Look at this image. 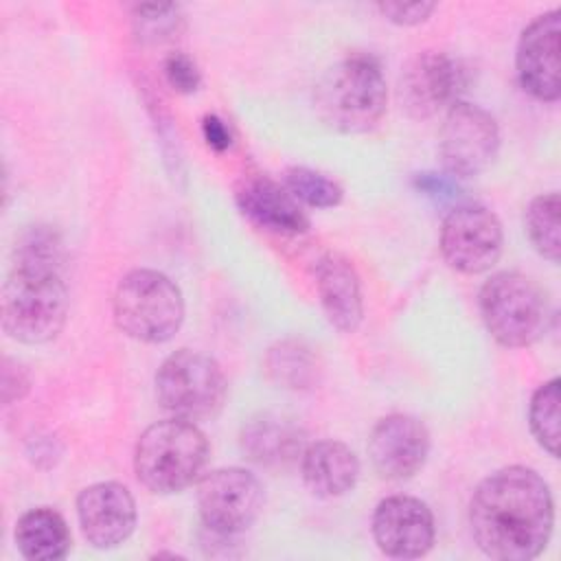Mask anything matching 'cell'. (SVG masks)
<instances>
[{
    "mask_svg": "<svg viewBox=\"0 0 561 561\" xmlns=\"http://www.w3.org/2000/svg\"><path fill=\"white\" fill-rule=\"evenodd\" d=\"M554 526L548 482L528 467L511 465L486 476L469 500L476 546L497 561H530L543 552Z\"/></svg>",
    "mask_w": 561,
    "mask_h": 561,
    "instance_id": "obj_1",
    "label": "cell"
},
{
    "mask_svg": "<svg viewBox=\"0 0 561 561\" xmlns=\"http://www.w3.org/2000/svg\"><path fill=\"white\" fill-rule=\"evenodd\" d=\"M388 101V85L381 64L370 53H353L333 64L313 88L318 118L342 134L373 129Z\"/></svg>",
    "mask_w": 561,
    "mask_h": 561,
    "instance_id": "obj_2",
    "label": "cell"
},
{
    "mask_svg": "<svg viewBox=\"0 0 561 561\" xmlns=\"http://www.w3.org/2000/svg\"><path fill=\"white\" fill-rule=\"evenodd\" d=\"M2 329L22 344L55 340L68 318V289L61 270L13 265L2 285Z\"/></svg>",
    "mask_w": 561,
    "mask_h": 561,
    "instance_id": "obj_3",
    "label": "cell"
},
{
    "mask_svg": "<svg viewBox=\"0 0 561 561\" xmlns=\"http://www.w3.org/2000/svg\"><path fill=\"white\" fill-rule=\"evenodd\" d=\"M208 460V440L204 432L184 419H167L149 425L134 451V471L138 480L160 495L180 493L191 486Z\"/></svg>",
    "mask_w": 561,
    "mask_h": 561,
    "instance_id": "obj_4",
    "label": "cell"
},
{
    "mask_svg": "<svg viewBox=\"0 0 561 561\" xmlns=\"http://www.w3.org/2000/svg\"><path fill=\"white\" fill-rule=\"evenodd\" d=\"M112 313L127 337L145 344H164L184 322V296L167 274L138 267L118 280Z\"/></svg>",
    "mask_w": 561,
    "mask_h": 561,
    "instance_id": "obj_5",
    "label": "cell"
},
{
    "mask_svg": "<svg viewBox=\"0 0 561 561\" xmlns=\"http://www.w3.org/2000/svg\"><path fill=\"white\" fill-rule=\"evenodd\" d=\"M480 313L491 337L506 348L535 344L548 329L550 311L541 287L519 272H497L480 289Z\"/></svg>",
    "mask_w": 561,
    "mask_h": 561,
    "instance_id": "obj_6",
    "label": "cell"
},
{
    "mask_svg": "<svg viewBox=\"0 0 561 561\" xmlns=\"http://www.w3.org/2000/svg\"><path fill=\"white\" fill-rule=\"evenodd\" d=\"M156 397L175 419L206 421L226 401V375L217 359L202 351L180 348L156 373Z\"/></svg>",
    "mask_w": 561,
    "mask_h": 561,
    "instance_id": "obj_7",
    "label": "cell"
},
{
    "mask_svg": "<svg viewBox=\"0 0 561 561\" xmlns=\"http://www.w3.org/2000/svg\"><path fill=\"white\" fill-rule=\"evenodd\" d=\"M500 151V127L480 105L458 101L445 112L438 131V156L445 173L473 178L486 171Z\"/></svg>",
    "mask_w": 561,
    "mask_h": 561,
    "instance_id": "obj_8",
    "label": "cell"
},
{
    "mask_svg": "<svg viewBox=\"0 0 561 561\" xmlns=\"http://www.w3.org/2000/svg\"><path fill=\"white\" fill-rule=\"evenodd\" d=\"M504 232L497 215L482 204L462 202L447 210L440 226V252L460 274H482L502 256Z\"/></svg>",
    "mask_w": 561,
    "mask_h": 561,
    "instance_id": "obj_9",
    "label": "cell"
},
{
    "mask_svg": "<svg viewBox=\"0 0 561 561\" xmlns=\"http://www.w3.org/2000/svg\"><path fill=\"white\" fill-rule=\"evenodd\" d=\"M197 508L204 528L221 535L248 530L263 508V489L243 467L208 471L197 484Z\"/></svg>",
    "mask_w": 561,
    "mask_h": 561,
    "instance_id": "obj_10",
    "label": "cell"
},
{
    "mask_svg": "<svg viewBox=\"0 0 561 561\" xmlns=\"http://www.w3.org/2000/svg\"><path fill=\"white\" fill-rule=\"evenodd\" d=\"M469 68L447 53H419L403 70L399 96L412 118H430L462 101Z\"/></svg>",
    "mask_w": 561,
    "mask_h": 561,
    "instance_id": "obj_11",
    "label": "cell"
},
{
    "mask_svg": "<svg viewBox=\"0 0 561 561\" xmlns=\"http://www.w3.org/2000/svg\"><path fill=\"white\" fill-rule=\"evenodd\" d=\"M373 537L377 548L392 559L425 557L436 539L430 506L412 495L383 497L373 513Z\"/></svg>",
    "mask_w": 561,
    "mask_h": 561,
    "instance_id": "obj_12",
    "label": "cell"
},
{
    "mask_svg": "<svg viewBox=\"0 0 561 561\" xmlns=\"http://www.w3.org/2000/svg\"><path fill=\"white\" fill-rule=\"evenodd\" d=\"M559 33L561 11L552 9L537 15L519 35L515 68L524 92L543 103L561 96L559 83Z\"/></svg>",
    "mask_w": 561,
    "mask_h": 561,
    "instance_id": "obj_13",
    "label": "cell"
},
{
    "mask_svg": "<svg viewBox=\"0 0 561 561\" xmlns=\"http://www.w3.org/2000/svg\"><path fill=\"white\" fill-rule=\"evenodd\" d=\"M368 456L375 471L388 480H405L419 473L430 456V432L412 414L379 419L368 438Z\"/></svg>",
    "mask_w": 561,
    "mask_h": 561,
    "instance_id": "obj_14",
    "label": "cell"
},
{
    "mask_svg": "<svg viewBox=\"0 0 561 561\" xmlns=\"http://www.w3.org/2000/svg\"><path fill=\"white\" fill-rule=\"evenodd\" d=\"M81 533L94 548H116L136 528V502L121 482H96L77 495Z\"/></svg>",
    "mask_w": 561,
    "mask_h": 561,
    "instance_id": "obj_15",
    "label": "cell"
},
{
    "mask_svg": "<svg viewBox=\"0 0 561 561\" xmlns=\"http://www.w3.org/2000/svg\"><path fill=\"white\" fill-rule=\"evenodd\" d=\"M239 210L256 226L278 234H302L309 230V217L300 202L265 173H243L234 188Z\"/></svg>",
    "mask_w": 561,
    "mask_h": 561,
    "instance_id": "obj_16",
    "label": "cell"
},
{
    "mask_svg": "<svg viewBox=\"0 0 561 561\" xmlns=\"http://www.w3.org/2000/svg\"><path fill=\"white\" fill-rule=\"evenodd\" d=\"M316 287L327 320L342 333L357 331L364 316L362 283L353 263L329 252L316 263Z\"/></svg>",
    "mask_w": 561,
    "mask_h": 561,
    "instance_id": "obj_17",
    "label": "cell"
},
{
    "mask_svg": "<svg viewBox=\"0 0 561 561\" xmlns=\"http://www.w3.org/2000/svg\"><path fill=\"white\" fill-rule=\"evenodd\" d=\"M300 473L305 486L322 500L346 495L359 478V460L342 440H318L302 449Z\"/></svg>",
    "mask_w": 561,
    "mask_h": 561,
    "instance_id": "obj_18",
    "label": "cell"
},
{
    "mask_svg": "<svg viewBox=\"0 0 561 561\" xmlns=\"http://www.w3.org/2000/svg\"><path fill=\"white\" fill-rule=\"evenodd\" d=\"M239 443L245 458L261 467L285 465L302 454V432L294 423L272 414L250 419L241 430Z\"/></svg>",
    "mask_w": 561,
    "mask_h": 561,
    "instance_id": "obj_19",
    "label": "cell"
},
{
    "mask_svg": "<svg viewBox=\"0 0 561 561\" xmlns=\"http://www.w3.org/2000/svg\"><path fill=\"white\" fill-rule=\"evenodd\" d=\"M15 546L24 559L57 561L70 552L72 539L66 519L55 508L37 506L18 519Z\"/></svg>",
    "mask_w": 561,
    "mask_h": 561,
    "instance_id": "obj_20",
    "label": "cell"
},
{
    "mask_svg": "<svg viewBox=\"0 0 561 561\" xmlns=\"http://www.w3.org/2000/svg\"><path fill=\"white\" fill-rule=\"evenodd\" d=\"M265 373L283 388L307 390L320 379V362L305 342L283 340L267 348Z\"/></svg>",
    "mask_w": 561,
    "mask_h": 561,
    "instance_id": "obj_21",
    "label": "cell"
},
{
    "mask_svg": "<svg viewBox=\"0 0 561 561\" xmlns=\"http://www.w3.org/2000/svg\"><path fill=\"white\" fill-rule=\"evenodd\" d=\"M559 210L561 199L559 193H541L537 195L524 215L526 234L533 248L550 263H559L561 254V228H559Z\"/></svg>",
    "mask_w": 561,
    "mask_h": 561,
    "instance_id": "obj_22",
    "label": "cell"
},
{
    "mask_svg": "<svg viewBox=\"0 0 561 561\" xmlns=\"http://www.w3.org/2000/svg\"><path fill=\"white\" fill-rule=\"evenodd\" d=\"M559 403H561V379L552 377L541 383L530 399L528 405V423L535 440L552 456H559L561 440V421H559Z\"/></svg>",
    "mask_w": 561,
    "mask_h": 561,
    "instance_id": "obj_23",
    "label": "cell"
},
{
    "mask_svg": "<svg viewBox=\"0 0 561 561\" xmlns=\"http://www.w3.org/2000/svg\"><path fill=\"white\" fill-rule=\"evenodd\" d=\"M285 188L311 208H333L342 202V186L320 171L307 167H291L285 171Z\"/></svg>",
    "mask_w": 561,
    "mask_h": 561,
    "instance_id": "obj_24",
    "label": "cell"
},
{
    "mask_svg": "<svg viewBox=\"0 0 561 561\" xmlns=\"http://www.w3.org/2000/svg\"><path fill=\"white\" fill-rule=\"evenodd\" d=\"M13 265H35L61 270L64 265V243L55 228L50 226H31L22 232L15 243V263Z\"/></svg>",
    "mask_w": 561,
    "mask_h": 561,
    "instance_id": "obj_25",
    "label": "cell"
},
{
    "mask_svg": "<svg viewBox=\"0 0 561 561\" xmlns=\"http://www.w3.org/2000/svg\"><path fill=\"white\" fill-rule=\"evenodd\" d=\"M180 7L173 2H151V4H136L134 20L138 22V33L145 39H162L167 33L178 28Z\"/></svg>",
    "mask_w": 561,
    "mask_h": 561,
    "instance_id": "obj_26",
    "label": "cell"
},
{
    "mask_svg": "<svg viewBox=\"0 0 561 561\" xmlns=\"http://www.w3.org/2000/svg\"><path fill=\"white\" fill-rule=\"evenodd\" d=\"M412 186L423 193L425 197H430L436 204H462V188L458 184V180L449 173H438V171H421L414 173L412 178Z\"/></svg>",
    "mask_w": 561,
    "mask_h": 561,
    "instance_id": "obj_27",
    "label": "cell"
},
{
    "mask_svg": "<svg viewBox=\"0 0 561 561\" xmlns=\"http://www.w3.org/2000/svg\"><path fill=\"white\" fill-rule=\"evenodd\" d=\"M162 75L169 88L180 94H193L202 83V72L186 53H171L162 61Z\"/></svg>",
    "mask_w": 561,
    "mask_h": 561,
    "instance_id": "obj_28",
    "label": "cell"
},
{
    "mask_svg": "<svg viewBox=\"0 0 561 561\" xmlns=\"http://www.w3.org/2000/svg\"><path fill=\"white\" fill-rule=\"evenodd\" d=\"M434 9H436L434 2H423V0L421 2H379L377 4V11L386 20H390V22H394L399 26H416V24H421V22H425L432 15Z\"/></svg>",
    "mask_w": 561,
    "mask_h": 561,
    "instance_id": "obj_29",
    "label": "cell"
},
{
    "mask_svg": "<svg viewBox=\"0 0 561 561\" xmlns=\"http://www.w3.org/2000/svg\"><path fill=\"white\" fill-rule=\"evenodd\" d=\"M31 388L28 373L22 364L4 357L2 359V375H0V390H2V403L9 405L13 401H20Z\"/></svg>",
    "mask_w": 561,
    "mask_h": 561,
    "instance_id": "obj_30",
    "label": "cell"
},
{
    "mask_svg": "<svg viewBox=\"0 0 561 561\" xmlns=\"http://www.w3.org/2000/svg\"><path fill=\"white\" fill-rule=\"evenodd\" d=\"M202 136L206 140V145L221 153L226 149H230L232 145V134H230V127L226 125V121L217 114H204L202 118Z\"/></svg>",
    "mask_w": 561,
    "mask_h": 561,
    "instance_id": "obj_31",
    "label": "cell"
}]
</instances>
